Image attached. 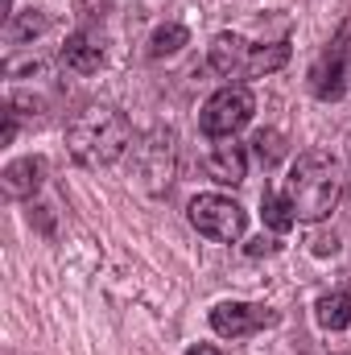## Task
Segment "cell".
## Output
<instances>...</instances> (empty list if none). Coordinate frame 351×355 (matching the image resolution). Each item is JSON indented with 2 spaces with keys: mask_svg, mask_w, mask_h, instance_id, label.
Instances as JSON below:
<instances>
[{
  "mask_svg": "<svg viewBox=\"0 0 351 355\" xmlns=\"http://www.w3.org/2000/svg\"><path fill=\"white\" fill-rule=\"evenodd\" d=\"M339 194H343V166H339V157H331L323 149L302 153L285 178V198H289L298 223H323L339 207Z\"/></svg>",
  "mask_w": 351,
  "mask_h": 355,
  "instance_id": "1",
  "label": "cell"
},
{
  "mask_svg": "<svg viewBox=\"0 0 351 355\" xmlns=\"http://www.w3.org/2000/svg\"><path fill=\"white\" fill-rule=\"evenodd\" d=\"M128 141H132L128 120H124L116 107H108V103H91V107H83V112L67 124L71 157H75L79 166H87V170H99V166L120 162L124 149H128Z\"/></svg>",
  "mask_w": 351,
  "mask_h": 355,
  "instance_id": "2",
  "label": "cell"
},
{
  "mask_svg": "<svg viewBox=\"0 0 351 355\" xmlns=\"http://www.w3.org/2000/svg\"><path fill=\"white\" fill-rule=\"evenodd\" d=\"M207 62L223 79H261V75H273L289 62V42L257 46V42H244L236 33H219L207 50Z\"/></svg>",
  "mask_w": 351,
  "mask_h": 355,
  "instance_id": "3",
  "label": "cell"
},
{
  "mask_svg": "<svg viewBox=\"0 0 351 355\" xmlns=\"http://www.w3.org/2000/svg\"><path fill=\"white\" fill-rule=\"evenodd\" d=\"M186 215H190V227L215 244H236L248 227V211L228 194H194Z\"/></svg>",
  "mask_w": 351,
  "mask_h": 355,
  "instance_id": "4",
  "label": "cell"
},
{
  "mask_svg": "<svg viewBox=\"0 0 351 355\" xmlns=\"http://www.w3.org/2000/svg\"><path fill=\"white\" fill-rule=\"evenodd\" d=\"M252 112H257L252 91L244 87V83H228V87H219L207 103H203V112H198V128H203V137L228 141V137H236V132L252 120Z\"/></svg>",
  "mask_w": 351,
  "mask_h": 355,
  "instance_id": "5",
  "label": "cell"
},
{
  "mask_svg": "<svg viewBox=\"0 0 351 355\" xmlns=\"http://www.w3.org/2000/svg\"><path fill=\"white\" fill-rule=\"evenodd\" d=\"M277 322H281V314L273 306H257V302H219L211 310V331L223 339H248V335L268 331Z\"/></svg>",
  "mask_w": 351,
  "mask_h": 355,
  "instance_id": "6",
  "label": "cell"
},
{
  "mask_svg": "<svg viewBox=\"0 0 351 355\" xmlns=\"http://www.w3.org/2000/svg\"><path fill=\"white\" fill-rule=\"evenodd\" d=\"M62 67L75 75H95L103 67V37L95 29H75L62 46Z\"/></svg>",
  "mask_w": 351,
  "mask_h": 355,
  "instance_id": "7",
  "label": "cell"
},
{
  "mask_svg": "<svg viewBox=\"0 0 351 355\" xmlns=\"http://www.w3.org/2000/svg\"><path fill=\"white\" fill-rule=\"evenodd\" d=\"M46 182V157H21L12 166H4L0 174V190L4 198H33Z\"/></svg>",
  "mask_w": 351,
  "mask_h": 355,
  "instance_id": "8",
  "label": "cell"
},
{
  "mask_svg": "<svg viewBox=\"0 0 351 355\" xmlns=\"http://www.w3.org/2000/svg\"><path fill=\"white\" fill-rule=\"evenodd\" d=\"M343 58H348L343 37L331 42V50L318 58V67H314V75H310V87H314L318 99H339V95H343Z\"/></svg>",
  "mask_w": 351,
  "mask_h": 355,
  "instance_id": "9",
  "label": "cell"
},
{
  "mask_svg": "<svg viewBox=\"0 0 351 355\" xmlns=\"http://www.w3.org/2000/svg\"><path fill=\"white\" fill-rule=\"evenodd\" d=\"M207 174L215 178L219 186H240L248 174V157H244V145H236L228 137V145H215L211 157H207Z\"/></svg>",
  "mask_w": 351,
  "mask_h": 355,
  "instance_id": "10",
  "label": "cell"
},
{
  "mask_svg": "<svg viewBox=\"0 0 351 355\" xmlns=\"http://www.w3.org/2000/svg\"><path fill=\"white\" fill-rule=\"evenodd\" d=\"M314 318H318V327H327V331H343V327H351V293L348 289H335V293L318 297Z\"/></svg>",
  "mask_w": 351,
  "mask_h": 355,
  "instance_id": "11",
  "label": "cell"
},
{
  "mask_svg": "<svg viewBox=\"0 0 351 355\" xmlns=\"http://www.w3.org/2000/svg\"><path fill=\"white\" fill-rule=\"evenodd\" d=\"M186 42H190V29H186V25H178V21L157 25L153 37H149V58H170V54H178Z\"/></svg>",
  "mask_w": 351,
  "mask_h": 355,
  "instance_id": "12",
  "label": "cell"
},
{
  "mask_svg": "<svg viewBox=\"0 0 351 355\" xmlns=\"http://www.w3.org/2000/svg\"><path fill=\"white\" fill-rule=\"evenodd\" d=\"M261 215H264V223H268L273 232H289V227L298 223V215H293L289 198H285V194H277V190H264V194H261Z\"/></svg>",
  "mask_w": 351,
  "mask_h": 355,
  "instance_id": "13",
  "label": "cell"
},
{
  "mask_svg": "<svg viewBox=\"0 0 351 355\" xmlns=\"http://www.w3.org/2000/svg\"><path fill=\"white\" fill-rule=\"evenodd\" d=\"M252 153L261 157V166L264 170H273L281 157H285V137L277 132V128H261L257 137H252Z\"/></svg>",
  "mask_w": 351,
  "mask_h": 355,
  "instance_id": "14",
  "label": "cell"
},
{
  "mask_svg": "<svg viewBox=\"0 0 351 355\" xmlns=\"http://www.w3.org/2000/svg\"><path fill=\"white\" fill-rule=\"evenodd\" d=\"M248 252H252V257H268V252H277V240H252V244H248Z\"/></svg>",
  "mask_w": 351,
  "mask_h": 355,
  "instance_id": "15",
  "label": "cell"
},
{
  "mask_svg": "<svg viewBox=\"0 0 351 355\" xmlns=\"http://www.w3.org/2000/svg\"><path fill=\"white\" fill-rule=\"evenodd\" d=\"M186 355H219V347H211V343H194Z\"/></svg>",
  "mask_w": 351,
  "mask_h": 355,
  "instance_id": "16",
  "label": "cell"
}]
</instances>
